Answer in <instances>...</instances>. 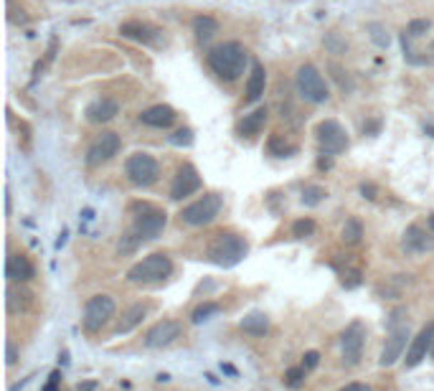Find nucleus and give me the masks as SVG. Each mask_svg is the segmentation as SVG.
Instances as JSON below:
<instances>
[{
  "mask_svg": "<svg viewBox=\"0 0 434 391\" xmlns=\"http://www.w3.org/2000/svg\"><path fill=\"white\" fill-rule=\"evenodd\" d=\"M208 66L213 69V74L224 82H237L241 74H244L246 64H249V54L246 48L237 41H229V44H219L213 46L206 56Z\"/></svg>",
  "mask_w": 434,
  "mask_h": 391,
  "instance_id": "1",
  "label": "nucleus"
},
{
  "mask_svg": "<svg viewBox=\"0 0 434 391\" xmlns=\"http://www.w3.org/2000/svg\"><path fill=\"white\" fill-rule=\"evenodd\" d=\"M411 343V330H409V321H406V310L399 307L394 313L388 315V338L384 343V351H381L379 366L388 368L394 366L396 361L402 359L404 351L409 348Z\"/></svg>",
  "mask_w": 434,
  "mask_h": 391,
  "instance_id": "2",
  "label": "nucleus"
},
{
  "mask_svg": "<svg viewBox=\"0 0 434 391\" xmlns=\"http://www.w3.org/2000/svg\"><path fill=\"white\" fill-rule=\"evenodd\" d=\"M246 251H249V244L244 236L234 234V231H219L206 247V257L219 267H234L246 257Z\"/></svg>",
  "mask_w": 434,
  "mask_h": 391,
  "instance_id": "3",
  "label": "nucleus"
},
{
  "mask_svg": "<svg viewBox=\"0 0 434 391\" xmlns=\"http://www.w3.org/2000/svg\"><path fill=\"white\" fill-rule=\"evenodd\" d=\"M170 272H173L170 257L158 251V254H150V257H145L142 262L130 267L127 269V282H132V285H152V282H163Z\"/></svg>",
  "mask_w": 434,
  "mask_h": 391,
  "instance_id": "4",
  "label": "nucleus"
},
{
  "mask_svg": "<svg viewBox=\"0 0 434 391\" xmlns=\"http://www.w3.org/2000/svg\"><path fill=\"white\" fill-rule=\"evenodd\" d=\"M115 313H117V303H115L112 295H95V298H89L87 305H84L81 325H84L87 333H99V330L115 318Z\"/></svg>",
  "mask_w": 434,
  "mask_h": 391,
  "instance_id": "5",
  "label": "nucleus"
},
{
  "mask_svg": "<svg viewBox=\"0 0 434 391\" xmlns=\"http://www.w3.org/2000/svg\"><path fill=\"white\" fill-rule=\"evenodd\" d=\"M295 84H297V92H300L302 99H308V102L313 104H323L328 102V97H331V89L325 84L323 74H320L313 64H302L300 69H297Z\"/></svg>",
  "mask_w": 434,
  "mask_h": 391,
  "instance_id": "6",
  "label": "nucleus"
},
{
  "mask_svg": "<svg viewBox=\"0 0 434 391\" xmlns=\"http://www.w3.org/2000/svg\"><path fill=\"white\" fill-rule=\"evenodd\" d=\"M221 196L219 193H206L201 196L198 201L188 204L186 209L181 211V221L183 224H188V227H206V224H211L219 211H221Z\"/></svg>",
  "mask_w": 434,
  "mask_h": 391,
  "instance_id": "7",
  "label": "nucleus"
},
{
  "mask_svg": "<svg viewBox=\"0 0 434 391\" xmlns=\"http://www.w3.org/2000/svg\"><path fill=\"white\" fill-rule=\"evenodd\" d=\"M125 175L132 186L148 188L160 178V165L158 160L152 155H148V153H135V155L127 158Z\"/></svg>",
  "mask_w": 434,
  "mask_h": 391,
  "instance_id": "8",
  "label": "nucleus"
},
{
  "mask_svg": "<svg viewBox=\"0 0 434 391\" xmlns=\"http://www.w3.org/2000/svg\"><path fill=\"white\" fill-rule=\"evenodd\" d=\"M132 209H137L135 227H132L135 234L140 236V239H158L168 224V213L163 211V209H155V206H148V204L132 206Z\"/></svg>",
  "mask_w": 434,
  "mask_h": 391,
  "instance_id": "9",
  "label": "nucleus"
},
{
  "mask_svg": "<svg viewBox=\"0 0 434 391\" xmlns=\"http://www.w3.org/2000/svg\"><path fill=\"white\" fill-rule=\"evenodd\" d=\"M366 345V325L361 321H353L343 333H340V353H343V363L355 366L364 359Z\"/></svg>",
  "mask_w": 434,
  "mask_h": 391,
  "instance_id": "10",
  "label": "nucleus"
},
{
  "mask_svg": "<svg viewBox=\"0 0 434 391\" xmlns=\"http://www.w3.org/2000/svg\"><path fill=\"white\" fill-rule=\"evenodd\" d=\"M317 145L323 150V155H338L348 148V135L335 120H323L317 125Z\"/></svg>",
  "mask_w": 434,
  "mask_h": 391,
  "instance_id": "11",
  "label": "nucleus"
},
{
  "mask_svg": "<svg viewBox=\"0 0 434 391\" xmlns=\"http://www.w3.org/2000/svg\"><path fill=\"white\" fill-rule=\"evenodd\" d=\"M119 148H122V140H119L117 133L97 135V140L87 150V165L89 168H97V165L107 163V160H112V158L117 155Z\"/></svg>",
  "mask_w": 434,
  "mask_h": 391,
  "instance_id": "12",
  "label": "nucleus"
},
{
  "mask_svg": "<svg viewBox=\"0 0 434 391\" xmlns=\"http://www.w3.org/2000/svg\"><path fill=\"white\" fill-rule=\"evenodd\" d=\"M181 336H183L181 321H160L145 333L142 343H145V348H166V345L175 343Z\"/></svg>",
  "mask_w": 434,
  "mask_h": 391,
  "instance_id": "13",
  "label": "nucleus"
},
{
  "mask_svg": "<svg viewBox=\"0 0 434 391\" xmlns=\"http://www.w3.org/2000/svg\"><path fill=\"white\" fill-rule=\"evenodd\" d=\"M432 348H434V321L426 323L424 328H422L417 336L411 338L409 348H406V359H404V366H406V368L419 366V363L426 359V353H432Z\"/></svg>",
  "mask_w": 434,
  "mask_h": 391,
  "instance_id": "14",
  "label": "nucleus"
},
{
  "mask_svg": "<svg viewBox=\"0 0 434 391\" xmlns=\"http://www.w3.org/2000/svg\"><path fill=\"white\" fill-rule=\"evenodd\" d=\"M198 188H201V175H198V171L190 163H183L181 168H178V173H175L173 186H170V198H173V201H183V198H188V196L196 193Z\"/></svg>",
  "mask_w": 434,
  "mask_h": 391,
  "instance_id": "15",
  "label": "nucleus"
},
{
  "mask_svg": "<svg viewBox=\"0 0 434 391\" xmlns=\"http://www.w3.org/2000/svg\"><path fill=\"white\" fill-rule=\"evenodd\" d=\"M402 249L406 254H411V257H417V254H424V251L434 249V239L419 224H411V227H406V231L402 236Z\"/></svg>",
  "mask_w": 434,
  "mask_h": 391,
  "instance_id": "16",
  "label": "nucleus"
},
{
  "mask_svg": "<svg viewBox=\"0 0 434 391\" xmlns=\"http://www.w3.org/2000/svg\"><path fill=\"white\" fill-rule=\"evenodd\" d=\"M119 33L132 41H140V44H158L160 39L158 28L150 23H142V21H127V23L119 26Z\"/></svg>",
  "mask_w": 434,
  "mask_h": 391,
  "instance_id": "17",
  "label": "nucleus"
},
{
  "mask_svg": "<svg viewBox=\"0 0 434 391\" xmlns=\"http://www.w3.org/2000/svg\"><path fill=\"white\" fill-rule=\"evenodd\" d=\"M119 115V102L117 99H110V97H102V99H95V102L87 107V120L89 122H110Z\"/></svg>",
  "mask_w": 434,
  "mask_h": 391,
  "instance_id": "18",
  "label": "nucleus"
},
{
  "mask_svg": "<svg viewBox=\"0 0 434 391\" xmlns=\"http://www.w3.org/2000/svg\"><path fill=\"white\" fill-rule=\"evenodd\" d=\"M33 274H36V269H33L31 259L23 254H10L6 262V277L10 282H28L33 280Z\"/></svg>",
  "mask_w": 434,
  "mask_h": 391,
  "instance_id": "19",
  "label": "nucleus"
},
{
  "mask_svg": "<svg viewBox=\"0 0 434 391\" xmlns=\"http://www.w3.org/2000/svg\"><path fill=\"white\" fill-rule=\"evenodd\" d=\"M175 110L168 107V104H155V107H148L145 112H140V122L148 127H170L175 122Z\"/></svg>",
  "mask_w": 434,
  "mask_h": 391,
  "instance_id": "20",
  "label": "nucleus"
},
{
  "mask_svg": "<svg viewBox=\"0 0 434 391\" xmlns=\"http://www.w3.org/2000/svg\"><path fill=\"white\" fill-rule=\"evenodd\" d=\"M145 315H148V305H142V303L130 305L125 313H122V318L117 321V325H115L112 333H115V336H127L130 330H135L142 321H145Z\"/></svg>",
  "mask_w": 434,
  "mask_h": 391,
  "instance_id": "21",
  "label": "nucleus"
},
{
  "mask_svg": "<svg viewBox=\"0 0 434 391\" xmlns=\"http://www.w3.org/2000/svg\"><path fill=\"white\" fill-rule=\"evenodd\" d=\"M267 107H259V110H254L252 115H244V120L237 125V133L239 135H246V137H252V135H259L267 125Z\"/></svg>",
  "mask_w": 434,
  "mask_h": 391,
  "instance_id": "22",
  "label": "nucleus"
},
{
  "mask_svg": "<svg viewBox=\"0 0 434 391\" xmlns=\"http://www.w3.org/2000/svg\"><path fill=\"white\" fill-rule=\"evenodd\" d=\"M264 84H267V71L262 64H254L252 74L246 79V102H257L264 94Z\"/></svg>",
  "mask_w": 434,
  "mask_h": 391,
  "instance_id": "23",
  "label": "nucleus"
},
{
  "mask_svg": "<svg viewBox=\"0 0 434 391\" xmlns=\"http://www.w3.org/2000/svg\"><path fill=\"white\" fill-rule=\"evenodd\" d=\"M239 328L244 330V333H249V336H254V338H262L269 330V318L262 313V310H252L249 315L241 318Z\"/></svg>",
  "mask_w": 434,
  "mask_h": 391,
  "instance_id": "24",
  "label": "nucleus"
},
{
  "mask_svg": "<svg viewBox=\"0 0 434 391\" xmlns=\"http://www.w3.org/2000/svg\"><path fill=\"white\" fill-rule=\"evenodd\" d=\"M193 33L198 41H208L211 36L219 33V21L213 16H196L193 18Z\"/></svg>",
  "mask_w": 434,
  "mask_h": 391,
  "instance_id": "25",
  "label": "nucleus"
},
{
  "mask_svg": "<svg viewBox=\"0 0 434 391\" xmlns=\"http://www.w3.org/2000/svg\"><path fill=\"white\" fill-rule=\"evenodd\" d=\"M221 313V305L219 303H204V305H198L196 310H193V315H190V323L193 325H201V323H206V321H211L213 315H219Z\"/></svg>",
  "mask_w": 434,
  "mask_h": 391,
  "instance_id": "26",
  "label": "nucleus"
},
{
  "mask_svg": "<svg viewBox=\"0 0 434 391\" xmlns=\"http://www.w3.org/2000/svg\"><path fill=\"white\" fill-rule=\"evenodd\" d=\"M267 148H269V153H272V155H277V158H290L293 153H297V148H295V145H290V142L284 140L282 135H272V137H269V142H267Z\"/></svg>",
  "mask_w": 434,
  "mask_h": 391,
  "instance_id": "27",
  "label": "nucleus"
},
{
  "mask_svg": "<svg viewBox=\"0 0 434 391\" xmlns=\"http://www.w3.org/2000/svg\"><path fill=\"white\" fill-rule=\"evenodd\" d=\"M361 236H364V224H361L358 219H348L343 231H340L343 244H358L361 242Z\"/></svg>",
  "mask_w": 434,
  "mask_h": 391,
  "instance_id": "28",
  "label": "nucleus"
},
{
  "mask_svg": "<svg viewBox=\"0 0 434 391\" xmlns=\"http://www.w3.org/2000/svg\"><path fill=\"white\" fill-rule=\"evenodd\" d=\"M305 376H308V368L302 366H293L284 371V386H290V389H300L302 383H305Z\"/></svg>",
  "mask_w": 434,
  "mask_h": 391,
  "instance_id": "29",
  "label": "nucleus"
},
{
  "mask_svg": "<svg viewBox=\"0 0 434 391\" xmlns=\"http://www.w3.org/2000/svg\"><path fill=\"white\" fill-rule=\"evenodd\" d=\"M325 198H328V191L323 186H305V191H302V204L305 206L323 204Z\"/></svg>",
  "mask_w": 434,
  "mask_h": 391,
  "instance_id": "30",
  "label": "nucleus"
},
{
  "mask_svg": "<svg viewBox=\"0 0 434 391\" xmlns=\"http://www.w3.org/2000/svg\"><path fill=\"white\" fill-rule=\"evenodd\" d=\"M313 234H315V221L313 219H297L293 224V236H297V239H305V236Z\"/></svg>",
  "mask_w": 434,
  "mask_h": 391,
  "instance_id": "31",
  "label": "nucleus"
},
{
  "mask_svg": "<svg viewBox=\"0 0 434 391\" xmlns=\"http://www.w3.org/2000/svg\"><path fill=\"white\" fill-rule=\"evenodd\" d=\"M429 28H432V23H429L426 18H417V21H411V23L406 26V31L404 33H406L409 39H419V36H424Z\"/></svg>",
  "mask_w": 434,
  "mask_h": 391,
  "instance_id": "32",
  "label": "nucleus"
},
{
  "mask_svg": "<svg viewBox=\"0 0 434 391\" xmlns=\"http://www.w3.org/2000/svg\"><path fill=\"white\" fill-rule=\"evenodd\" d=\"M170 142H173V145H190V142H193V130H190V127H181L178 133L170 135Z\"/></svg>",
  "mask_w": 434,
  "mask_h": 391,
  "instance_id": "33",
  "label": "nucleus"
},
{
  "mask_svg": "<svg viewBox=\"0 0 434 391\" xmlns=\"http://www.w3.org/2000/svg\"><path fill=\"white\" fill-rule=\"evenodd\" d=\"M142 239L137 234H127V236H122V242H119V251H122V254H130V251H135L137 249V244H140Z\"/></svg>",
  "mask_w": 434,
  "mask_h": 391,
  "instance_id": "34",
  "label": "nucleus"
},
{
  "mask_svg": "<svg viewBox=\"0 0 434 391\" xmlns=\"http://www.w3.org/2000/svg\"><path fill=\"white\" fill-rule=\"evenodd\" d=\"M368 31H371L373 41H376L379 46H388V36H384V26H381V23H371V26H368Z\"/></svg>",
  "mask_w": 434,
  "mask_h": 391,
  "instance_id": "35",
  "label": "nucleus"
},
{
  "mask_svg": "<svg viewBox=\"0 0 434 391\" xmlns=\"http://www.w3.org/2000/svg\"><path fill=\"white\" fill-rule=\"evenodd\" d=\"M317 363H320V353H317V351H308L305 356H302V366L308 368V371H313Z\"/></svg>",
  "mask_w": 434,
  "mask_h": 391,
  "instance_id": "36",
  "label": "nucleus"
},
{
  "mask_svg": "<svg viewBox=\"0 0 434 391\" xmlns=\"http://www.w3.org/2000/svg\"><path fill=\"white\" fill-rule=\"evenodd\" d=\"M59 381H61V371H54L48 376V383L43 386V391H59Z\"/></svg>",
  "mask_w": 434,
  "mask_h": 391,
  "instance_id": "37",
  "label": "nucleus"
},
{
  "mask_svg": "<svg viewBox=\"0 0 434 391\" xmlns=\"http://www.w3.org/2000/svg\"><path fill=\"white\" fill-rule=\"evenodd\" d=\"M361 193H364V198L373 201V198H376V193H379V188L373 186V183H361Z\"/></svg>",
  "mask_w": 434,
  "mask_h": 391,
  "instance_id": "38",
  "label": "nucleus"
},
{
  "mask_svg": "<svg viewBox=\"0 0 434 391\" xmlns=\"http://www.w3.org/2000/svg\"><path fill=\"white\" fill-rule=\"evenodd\" d=\"M16 361H18V351H16V345H13V343H10V341H8V345H6V363H8V366H13Z\"/></svg>",
  "mask_w": 434,
  "mask_h": 391,
  "instance_id": "39",
  "label": "nucleus"
},
{
  "mask_svg": "<svg viewBox=\"0 0 434 391\" xmlns=\"http://www.w3.org/2000/svg\"><path fill=\"white\" fill-rule=\"evenodd\" d=\"M338 391H371V386H368V383H361V381H353V383H346V386Z\"/></svg>",
  "mask_w": 434,
  "mask_h": 391,
  "instance_id": "40",
  "label": "nucleus"
},
{
  "mask_svg": "<svg viewBox=\"0 0 434 391\" xmlns=\"http://www.w3.org/2000/svg\"><path fill=\"white\" fill-rule=\"evenodd\" d=\"M95 389H97V381H87L77 386V391H95Z\"/></svg>",
  "mask_w": 434,
  "mask_h": 391,
  "instance_id": "41",
  "label": "nucleus"
},
{
  "mask_svg": "<svg viewBox=\"0 0 434 391\" xmlns=\"http://www.w3.org/2000/svg\"><path fill=\"white\" fill-rule=\"evenodd\" d=\"M333 165V160L331 158H320V163H317V168H320V171H328V168H331Z\"/></svg>",
  "mask_w": 434,
  "mask_h": 391,
  "instance_id": "42",
  "label": "nucleus"
},
{
  "mask_svg": "<svg viewBox=\"0 0 434 391\" xmlns=\"http://www.w3.org/2000/svg\"><path fill=\"white\" fill-rule=\"evenodd\" d=\"M424 133L429 135V137H434V125H424Z\"/></svg>",
  "mask_w": 434,
  "mask_h": 391,
  "instance_id": "43",
  "label": "nucleus"
},
{
  "mask_svg": "<svg viewBox=\"0 0 434 391\" xmlns=\"http://www.w3.org/2000/svg\"><path fill=\"white\" fill-rule=\"evenodd\" d=\"M429 229H432V236H434V213L429 216Z\"/></svg>",
  "mask_w": 434,
  "mask_h": 391,
  "instance_id": "44",
  "label": "nucleus"
},
{
  "mask_svg": "<svg viewBox=\"0 0 434 391\" xmlns=\"http://www.w3.org/2000/svg\"><path fill=\"white\" fill-rule=\"evenodd\" d=\"M432 54H434V44H432Z\"/></svg>",
  "mask_w": 434,
  "mask_h": 391,
  "instance_id": "45",
  "label": "nucleus"
},
{
  "mask_svg": "<svg viewBox=\"0 0 434 391\" xmlns=\"http://www.w3.org/2000/svg\"><path fill=\"white\" fill-rule=\"evenodd\" d=\"M432 356H434V348H432Z\"/></svg>",
  "mask_w": 434,
  "mask_h": 391,
  "instance_id": "46",
  "label": "nucleus"
}]
</instances>
